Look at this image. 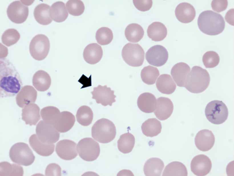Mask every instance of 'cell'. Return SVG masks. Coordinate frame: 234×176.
<instances>
[{"instance_id": "cb8c5ba5", "label": "cell", "mask_w": 234, "mask_h": 176, "mask_svg": "<svg viewBox=\"0 0 234 176\" xmlns=\"http://www.w3.org/2000/svg\"><path fill=\"white\" fill-rule=\"evenodd\" d=\"M156 99L154 95L148 92L141 94L138 97L137 104L139 109L146 113L154 111L156 106Z\"/></svg>"}, {"instance_id": "f546056e", "label": "cell", "mask_w": 234, "mask_h": 176, "mask_svg": "<svg viewBox=\"0 0 234 176\" xmlns=\"http://www.w3.org/2000/svg\"><path fill=\"white\" fill-rule=\"evenodd\" d=\"M50 6L45 3L39 4L35 7L34 16L37 21L40 24L47 25L51 22L53 20L50 15Z\"/></svg>"}, {"instance_id": "2e32d148", "label": "cell", "mask_w": 234, "mask_h": 176, "mask_svg": "<svg viewBox=\"0 0 234 176\" xmlns=\"http://www.w3.org/2000/svg\"><path fill=\"white\" fill-rule=\"evenodd\" d=\"M215 142V136L211 131L203 129L199 131L195 138V143L200 150L206 152L213 146Z\"/></svg>"}, {"instance_id": "d4e9b609", "label": "cell", "mask_w": 234, "mask_h": 176, "mask_svg": "<svg viewBox=\"0 0 234 176\" xmlns=\"http://www.w3.org/2000/svg\"><path fill=\"white\" fill-rule=\"evenodd\" d=\"M29 144L38 154L43 156L51 155L55 150V145L44 144L41 142L35 134L32 135L29 139Z\"/></svg>"}, {"instance_id": "c3c4849f", "label": "cell", "mask_w": 234, "mask_h": 176, "mask_svg": "<svg viewBox=\"0 0 234 176\" xmlns=\"http://www.w3.org/2000/svg\"><path fill=\"white\" fill-rule=\"evenodd\" d=\"M225 19L228 23L234 26V9H230L227 12Z\"/></svg>"}, {"instance_id": "44dd1931", "label": "cell", "mask_w": 234, "mask_h": 176, "mask_svg": "<svg viewBox=\"0 0 234 176\" xmlns=\"http://www.w3.org/2000/svg\"><path fill=\"white\" fill-rule=\"evenodd\" d=\"M190 71L189 66L183 62L178 63L173 67L171 74L178 86L184 87L187 76Z\"/></svg>"}, {"instance_id": "484cf974", "label": "cell", "mask_w": 234, "mask_h": 176, "mask_svg": "<svg viewBox=\"0 0 234 176\" xmlns=\"http://www.w3.org/2000/svg\"><path fill=\"white\" fill-rule=\"evenodd\" d=\"M33 85L38 91L43 92L47 91L51 84V79L49 74L46 71L41 70L36 71L32 78Z\"/></svg>"}, {"instance_id": "9a60e30c", "label": "cell", "mask_w": 234, "mask_h": 176, "mask_svg": "<svg viewBox=\"0 0 234 176\" xmlns=\"http://www.w3.org/2000/svg\"><path fill=\"white\" fill-rule=\"evenodd\" d=\"M212 167L211 160L207 156L200 154L194 157L192 160L190 167L193 173L197 176H203L210 172Z\"/></svg>"}, {"instance_id": "8d00e7d4", "label": "cell", "mask_w": 234, "mask_h": 176, "mask_svg": "<svg viewBox=\"0 0 234 176\" xmlns=\"http://www.w3.org/2000/svg\"><path fill=\"white\" fill-rule=\"evenodd\" d=\"M159 75V71L158 68L151 66L144 67L140 74L142 81L149 85L154 84Z\"/></svg>"}, {"instance_id": "30bf717a", "label": "cell", "mask_w": 234, "mask_h": 176, "mask_svg": "<svg viewBox=\"0 0 234 176\" xmlns=\"http://www.w3.org/2000/svg\"><path fill=\"white\" fill-rule=\"evenodd\" d=\"M36 132L37 136L42 142L50 144L58 141L60 133L51 125L47 124L43 120H40L37 125Z\"/></svg>"}, {"instance_id": "83f0119b", "label": "cell", "mask_w": 234, "mask_h": 176, "mask_svg": "<svg viewBox=\"0 0 234 176\" xmlns=\"http://www.w3.org/2000/svg\"><path fill=\"white\" fill-rule=\"evenodd\" d=\"M156 85L160 93L167 95L174 93L176 87L171 76L168 74L160 75L157 79Z\"/></svg>"}, {"instance_id": "e0dca14e", "label": "cell", "mask_w": 234, "mask_h": 176, "mask_svg": "<svg viewBox=\"0 0 234 176\" xmlns=\"http://www.w3.org/2000/svg\"><path fill=\"white\" fill-rule=\"evenodd\" d=\"M37 97V92L32 86L26 85L23 87L17 94L16 101L18 106L23 108L25 106L34 103Z\"/></svg>"}, {"instance_id": "5b68a950", "label": "cell", "mask_w": 234, "mask_h": 176, "mask_svg": "<svg viewBox=\"0 0 234 176\" xmlns=\"http://www.w3.org/2000/svg\"><path fill=\"white\" fill-rule=\"evenodd\" d=\"M9 156L13 162L25 166L32 164L35 157L28 145L23 142H18L11 148Z\"/></svg>"}, {"instance_id": "f35d334b", "label": "cell", "mask_w": 234, "mask_h": 176, "mask_svg": "<svg viewBox=\"0 0 234 176\" xmlns=\"http://www.w3.org/2000/svg\"><path fill=\"white\" fill-rule=\"evenodd\" d=\"M112 30L107 27H102L99 28L96 34V39L100 44L104 45L109 44L113 39Z\"/></svg>"}, {"instance_id": "b9f144b4", "label": "cell", "mask_w": 234, "mask_h": 176, "mask_svg": "<svg viewBox=\"0 0 234 176\" xmlns=\"http://www.w3.org/2000/svg\"><path fill=\"white\" fill-rule=\"evenodd\" d=\"M220 61L219 56L215 52L211 51L206 52L203 55L202 61L206 68H212L216 66Z\"/></svg>"}, {"instance_id": "f1b7e54d", "label": "cell", "mask_w": 234, "mask_h": 176, "mask_svg": "<svg viewBox=\"0 0 234 176\" xmlns=\"http://www.w3.org/2000/svg\"><path fill=\"white\" fill-rule=\"evenodd\" d=\"M148 37L152 40L158 42L163 40L167 34V29L161 22H155L151 24L147 30Z\"/></svg>"}, {"instance_id": "7c38bea8", "label": "cell", "mask_w": 234, "mask_h": 176, "mask_svg": "<svg viewBox=\"0 0 234 176\" xmlns=\"http://www.w3.org/2000/svg\"><path fill=\"white\" fill-rule=\"evenodd\" d=\"M168 58V52L163 46L156 45L151 47L146 54V59L150 65L160 67L165 64Z\"/></svg>"}, {"instance_id": "7a4b0ae2", "label": "cell", "mask_w": 234, "mask_h": 176, "mask_svg": "<svg viewBox=\"0 0 234 176\" xmlns=\"http://www.w3.org/2000/svg\"><path fill=\"white\" fill-rule=\"evenodd\" d=\"M197 24L200 30L207 35H218L224 30L225 22L223 17L219 13L211 10L203 11L199 15Z\"/></svg>"}, {"instance_id": "ac0fdd59", "label": "cell", "mask_w": 234, "mask_h": 176, "mask_svg": "<svg viewBox=\"0 0 234 176\" xmlns=\"http://www.w3.org/2000/svg\"><path fill=\"white\" fill-rule=\"evenodd\" d=\"M174 105L169 98L160 97L157 99L156 106L154 113L156 117L161 120H165L172 114Z\"/></svg>"}, {"instance_id": "603a6c76", "label": "cell", "mask_w": 234, "mask_h": 176, "mask_svg": "<svg viewBox=\"0 0 234 176\" xmlns=\"http://www.w3.org/2000/svg\"><path fill=\"white\" fill-rule=\"evenodd\" d=\"M40 110L36 104L31 103L26 105L22 110V119L26 124L36 125L41 119Z\"/></svg>"}, {"instance_id": "d6a6232c", "label": "cell", "mask_w": 234, "mask_h": 176, "mask_svg": "<svg viewBox=\"0 0 234 176\" xmlns=\"http://www.w3.org/2000/svg\"><path fill=\"white\" fill-rule=\"evenodd\" d=\"M144 31L143 28L137 23H132L127 26L125 30L127 39L131 42H137L143 38Z\"/></svg>"}, {"instance_id": "8992f818", "label": "cell", "mask_w": 234, "mask_h": 176, "mask_svg": "<svg viewBox=\"0 0 234 176\" xmlns=\"http://www.w3.org/2000/svg\"><path fill=\"white\" fill-rule=\"evenodd\" d=\"M205 114L210 122L215 124H220L227 120L228 111L227 106L222 101L213 100L207 105Z\"/></svg>"}, {"instance_id": "5bb4252c", "label": "cell", "mask_w": 234, "mask_h": 176, "mask_svg": "<svg viewBox=\"0 0 234 176\" xmlns=\"http://www.w3.org/2000/svg\"><path fill=\"white\" fill-rule=\"evenodd\" d=\"M91 93L92 98L94 99L97 103L101 104L104 106H111L112 103L116 101V96L114 94V91L106 85L102 86L99 85L94 88Z\"/></svg>"}, {"instance_id": "4dcf8cb0", "label": "cell", "mask_w": 234, "mask_h": 176, "mask_svg": "<svg viewBox=\"0 0 234 176\" xmlns=\"http://www.w3.org/2000/svg\"><path fill=\"white\" fill-rule=\"evenodd\" d=\"M50 15L51 19L56 22L64 21L68 16L65 4L58 1L53 3L50 9Z\"/></svg>"}, {"instance_id": "74e56055", "label": "cell", "mask_w": 234, "mask_h": 176, "mask_svg": "<svg viewBox=\"0 0 234 176\" xmlns=\"http://www.w3.org/2000/svg\"><path fill=\"white\" fill-rule=\"evenodd\" d=\"M60 112L57 108L53 106H49L44 107L41 110V115L44 122L53 126Z\"/></svg>"}, {"instance_id": "52a82bcc", "label": "cell", "mask_w": 234, "mask_h": 176, "mask_svg": "<svg viewBox=\"0 0 234 176\" xmlns=\"http://www.w3.org/2000/svg\"><path fill=\"white\" fill-rule=\"evenodd\" d=\"M122 55L127 64L137 67L142 65L144 60L145 52L139 44L128 43L124 46Z\"/></svg>"}, {"instance_id": "4316f807", "label": "cell", "mask_w": 234, "mask_h": 176, "mask_svg": "<svg viewBox=\"0 0 234 176\" xmlns=\"http://www.w3.org/2000/svg\"><path fill=\"white\" fill-rule=\"evenodd\" d=\"M164 166V163L160 159L152 157L148 159L144 167V174L147 176H160Z\"/></svg>"}, {"instance_id": "e575fe53", "label": "cell", "mask_w": 234, "mask_h": 176, "mask_svg": "<svg viewBox=\"0 0 234 176\" xmlns=\"http://www.w3.org/2000/svg\"><path fill=\"white\" fill-rule=\"evenodd\" d=\"M135 138L130 133L128 132L121 135L117 141L118 147L119 151L124 154L131 152L134 146Z\"/></svg>"}, {"instance_id": "ffe728a7", "label": "cell", "mask_w": 234, "mask_h": 176, "mask_svg": "<svg viewBox=\"0 0 234 176\" xmlns=\"http://www.w3.org/2000/svg\"><path fill=\"white\" fill-rule=\"evenodd\" d=\"M75 122L74 115L71 112L64 111L60 112L57 119L53 125L58 132L64 133L69 131Z\"/></svg>"}, {"instance_id": "4fadbf2b", "label": "cell", "mask_w": 234, "mask_h": 176, "mask_svg": "<svg viewBox=\"0 0 234 176\" xmlns=\"http://www.w3.org/2000/svg\"><path fill=\"white\" fill-rule=\"evenodd\" d=\"M76 144L68 139L59 141L56 144L55 151L61 159L70 160L76 157L78 155Z\"/></svg>"}, {"instance_id": "277c9868", "label": "cell", "mask_w": 234, "mask_h": 176, "mask_svg": "<svg viewBox=\"0 0 234 176\" xmlns=\"http://www.w3.org/2000/svg\"><path fill=\"white\" fill-rule=\"evenodd\" d=\"M116 127L110 120L102 118L97 120L91 129L92 137L102 143H107L113 140L116 134Z\"/></svg>"}, {"instance_id": "ba28073f", "label": "cell", "mask_w": 234, "mask_h": 176, "mask_svg": "<svg viewBox=\"0 0 234 176\" xmlns=\"http://www.w3.org/2000/svg\"><path fill=\"white\" fill-rule=\"evenodd\" d=\"M77 150L80 157L88 161H94L98 157L100 152L99 144L90 138L82 139L78 142Z\"/></svg>"}, {"instance_id": "6da1fadb", "label": "cell", "mask_w": 234, "mask_h": 176, "mask_svg": "<svg viewBox=\"0 0 234 176\" xmlns=\"http://www.w3.org/2000/svg\"><path fill=\"white\" fill-rule=\"evenodd\" d=\"M21 76L15 67L8 60L1 58L0 63V95L4 98L13 97L22 87Z\"/></svg>"}, {"instance_id": "8fae6325", "label": "cell", "mask_w": 234, "mask_h": 176, "mask_svg": "<svg viewBox=\"0 0 234 176\" xmlns=\"http://www.w3.org/2000/svg\"><path fill=\"white\" fill-rule=\"evenodd\" d=\"M29 8L19 1L13 2L8 6L7 10V16L13 22L21 24L25 22L29 15Z\"/></svg>"}, {"instance_id": "bcb514c9", "label": "cell", "mask_w": 234, "mask_h": 176, "mask_svg": "<svg viewBox=\"0 0 234 176\" xmlns=\"http://www.w3.org/2000/svg\"><path fill=\"white\" fill-rule=\"evenodd\" d=\"M13 170L12 164L4 161L0 163V176H10Z\"/></svg>"}, {"instance_id": "7dc6e473", "label": "cell", "mask_w": 234, "mask_h": 176, "mask_svg": "<svg viewBox=\"0 0 234 176\" xmlns=\"http://www.w3.org/2000/svg\"><path fill=\"white\" fill-rule=\"evenodd\" d=\"M13 170L10 176H23V170L20 165L15 163L12 164Z\"/></svg>"}, {"instance_id": "7402d4cb", "label": "cell", "mask_w": 234, "mask_h": 176, "mask_svg": "<svg viewBox=\"0 0 234 176\" xmlns=\"http://www.w3.org/2000/svg\"><path fill=\"white\" fill-rule=\"evenodd\" d=\"M103 56V50L101 46L96 43L90 44L87 46L83 52L84 60L88 63L94 64L99 62Z\"/></svg>"}, {"instance_id": "d6986e66", "label": "cell", "mask_w": 234, "mask_h": 176, "mask_svg": "<svg viewBox=\"0 0 234 176\" xmlns=\"http://www.w3.org/2000/svg\"><path fill=\"white\" fill-rule=\"evenodd\" d=\"M175 14L177 20L184 23H187L192 21L196 15V11L194 7L186 2L180 3L176 7Z\"/></svg>"}, {"instance_id": "9c48e42d", "label": "cell", "mask_w": 234, "mask_h": 176, "mask_svg": "<svg viewBox=\"0 0 234 176\" xmlns=\"http://www.w3.org/2000/svg\"><path fill=\"white\" fill-rule=\"evenodd\" d=\"M50 43L48 38L43 34L35 36L30 43V54L35 60L41 61L47 56L50 49Z\"/></svg>"}, {"instance_id": "836d02e7", "label": "cell", "mask_w": 234, "mask_h": 176, "mask_svg": "<svg viewBox=\"0 0 234 176\" xmlns=\"http://www.w3.org/2000/svg\"><path fill=\"white\" fill-rule=\"evenodd\" d=\"M188 173L185 166L182 163L173 161L165 167L163 173V176H187Z\"/></svg>"}, {"instance_id": "7bdbcfd3", "label": "cell", "mask_w": 234, "mask_h": 176, "mask_svg": "<svg viewBox=\"0 0 234 176\" xmlns=\"http://www.w3.org/2000/svg\"><path fill=\"white\" fill-rule=\"evenodd\" d=\"M133 1L136 8L142 11L149 10L152 5V0H134Z\"/></svg>"}, {"instance_id": "1f68e13d", "label": "cell", "mask_w": 234, "mask_h": 176, "mask_svg": "<svg viewBox=\"0 0 234 176\" xmlns=\"http://www.w3.org/2000/svg\"><path fill=\"white\" fill-rule=\"evenodd\" d=\"M141 128L144 134L152 137L157 136L161 132L162 126L160 121L153 118L145 121L142 123Z\"/></svg>"}, {"instance_id": "ab89813d", "label": "cell", "mask_w": 234, "mask_h": 176, "mask_svg": "<svg viewBox=\"0 0 234 176\" xmlns=\"http://www.w3.org/2000/svg\"><path fill=\"white\" fill-rule=\"evenodd\" d=\"M20 37V34L16 29L10 28L6 30L3 33L1 41L3 44L9 47L15 44Z\"/></svg>"}, {"instance_id": "60d3db41", "label": "cell", "mask_w": 234, "mask_h": 176, "mask_svg": "<svg viewBox=\"0 0 234 176\" xmlns=\"http://www.w3.org/2000/svg\"><path fill=\"white\" fill-rule=\"evenodd\" d=\"M68 13L74 16H78L84 12L85 7L83 2L80 0H70L66 3Z\"/></svg>"}, {"instance_id": "3957f363", "label": "cell", "mask_w": 234, "mask_h": 176, "mask_svg": "<svg viewBox=\"0 0 234 176\" xmlns=\"http://www.w3.org/2000/svg\"><path fill=\"white\" fill-rule=\"evenodd\" d=\"M210 82V77L207 71L200 66H195L188 74L184 87L192 93H198L206 89Z\"/></svg>"}, {"instance_id": "ee69618b", "label": "cell", "mask_w": 234, "mask_h": 176, "mask_svg": "<svg viewBox=\"0 0 234 176\" xmlns=\"http://www.w3.org/2000/svg\"><path fill=\"white\" fill-rule=\"evenodd\" d=\"M45 174L47 176H61V168L56 163H50L47 167Z\"/></svg>"}, {"instance_id": "d590c367", "label": "cell", "mask_w": 234, "mask_h": 176, "mask_svg": "<svg viewBox=\"0 0 234 176\" xmlns=\"http://www.w3.org/2000/svg\"><path fill=\"white\" fill-rule=\"evenodd\" d=\"M77 121L81 125L87 126L92 122L93 114L91 109L86 105L82 106L78 109L76 114Z\"/></svg>"}, {"instance_id": "f6af8a7d", "label": "cell", "mask_w": 234, "mask_h": 176, "mask_svg": "<svg viewBox=\"0 0 234 176\" xmlns=\"http://www.w3.org/2000/svg\"><path fill=\"white\" fill-rule=\"evenodd\" d=\"M228 5L227 0H214L212 1L211 5L213 11L220 13L226 9Z\"/></svg>"}]
</instances>
